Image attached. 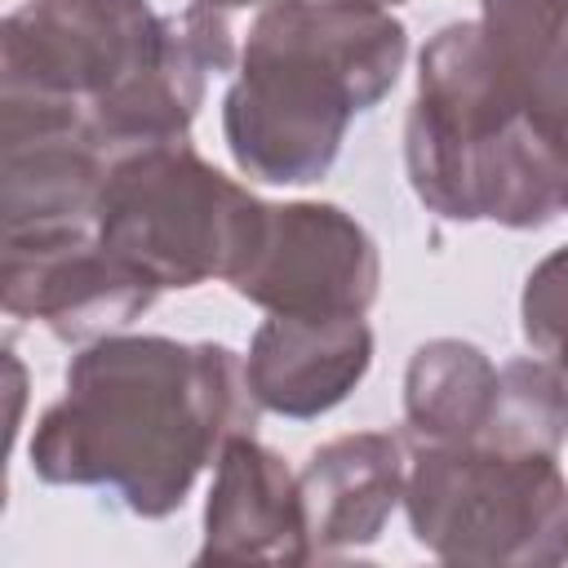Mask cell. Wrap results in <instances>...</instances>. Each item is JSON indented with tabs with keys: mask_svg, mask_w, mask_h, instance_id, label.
<instances>
[{
	"mask_svg": "<svg viewBox=\"0 0 568 568\" xmlns=\"http://www.w3.org/2000/svg\"><path fill=\"white\" fill-rule=\"evenodd\" d=\"M257 413L231 346L111 333L71 355L27 457L44 484L102 488L138 519H164L231 439L253 435Z\"/></svg>",
	"mask_w": 568,
	"mask_h": 568,
	"instance_id": "cell-1",
	"label": "cell"
},
{
	"mask_svg": "<svg viewBox=\"0 0 568 568\" xmlns=\"http://www.w3.org/2000/svg\"><path fill=\"white\" fill-rule=\"evenodd\" d=\"M408 27L373 0H275L240 49L222 98V138L235 169L271 186L320 182L355 115L399 80Z\"/></svg>",
	"mask_w": 568,
	"mask_h": 568,
	"instance_id": "cell-2",
	"label": "cell"
},
{
	"mask_svg": "<svg viewBox=\"0 0 568 568\" xmlns=\"http://www.w3.org/2000/svg\"><path fill=\"white\" fill-rule=\"evenodd\" d=\"M404 169L413 195L448 222L537 231L564 213V173L528 115V89L493 58L479 22H448L426 40Z\"/></svg>",
	"mask_w": 568,
	"mask_h": 568,
	"instance_id": "cell-3",
	"label": "cell"
},
{
	"mask_svg": "<svg viewBox=\"0 0 568 568\" xmlns=\"http://www.w3.org/2000/svg\"><path fill=\"white\" fill-rule=\"evenodd\" d=\"M262 209L191 142H160L111 160L98 195V240L160 293L200 288L235 275L257 240Z\"/></svg>",
	"mask_w": 568,
	"mask_h": 568,
	"instance_id": "cell-4",
	"label": "cell"
},
{
	"mask_svg": "<svg viewBox=\"0 0 568 568\" xmlns=\"http://www.w3.org/2000/svg\"><path fill=\"white\" fill-rule=\"evenodd\" d=\"M404 515L413 541L444 564H568V479L559 457L484 444H417Z\"/></svg>",
	"mask_w": 568,
	"mask_h": 568,
	"instance_id": "cell-5",
	"label": "cell"
},
{
	"mask_svg": "<svg viewBox=\"0 0 568 568\" xmlns=\"http://www.w3.org/2000/svg\"><path fill=\"white\" fill-rule=\"evenodd\" d=\"M164 40L151 0H27L0 27V93L62 98L84 111L120 93Z\"/></svg>",
	"mask_w": 568,
	"mask_h": 568,
	"instance_id": "cell-6",
	"label": "cell"
},
{
	"mask_svg": "<svg viewBox=\"0 0 568 568\" xmlns=\"http://www.w3.org/2000/svg\"><path fill=\"white\" fill-rule=\"evenodd\" d=\"M111 160L80 102L0 93L4 240L98 231V195Z\"/></svg>",
	"mask_w": 568,
	"mask_h": 568,
	"instance_id": "cell-7",
	"label": "cell"
},
{
	"mask_svg": "<svg viewBox=\"0 0 568 568\" xmlns=\"http://www.w3.org/2000/svg\"><path fill=\"white\" fill-rule=\"evenodd\" d=\"M226 284L266 315H368L382 257L373 235L337 204H266L257 240Z\"/></svg>",
	"mask_w": 568,
	"mask_h": 568,
	"instance_id": "cell-8",
	"label": "cell"
},
{
	"mask_svg": "<svg viewBox=\"0 0 568 568\" xmlns=\"http://www.w3.org/2000/svg\"><path fill=\"white\" fill-rule=\"evenodd\" d=\"M160 288L124 266L98 231L4 240L0 302L13 320H40L58 342L89 346L111 333H129L155 306Z\"/></svg>",
	"mask_w": 568,
	"mask_h": 568,
	"instance_id": "cell-9",
	"label": "cell"
},
{
	"mask_svg": "<svg viewBox=\"0 0 568 568\" xmlns=\"http://www.w3.org/2000/svg\"><path fill=\"white\" fill-rule=\"evenodd\" d=\"M231 67L235 31L226 13L191 0L182 13H164L160 53L120 93L89 106V120L111 155L160 142H186L191 120L204 106L209 75H222Z\"/></svg>",
	"mask_w": 568,
	"mask_h": 568,
	"instance_id": "cell-10",
	"label": "cell"
},
{
	"mask_svg": "<svg viewBox=\"0 0 568 568\" xmlns=\"http://www.w3.org/2000/svg\"><path fill=\"white\" fill-rule=\"evenodd\" d=\"M373 364L364 315H266L248 342L244 377L262 413L311 422L337 408Z\"/></svg>",
	"mask_w": 568,
	"mask_h": 568,
	"instance_id": "cell-11",
	"label": "cell"
},
{
	"mask_svg": "<svg viewBox=\"0 0 568 568\" xmlns=\"http://www.w3.org/2000/svg\"><path fill=\"white\" fill-rule=\"evenodd\" d=\"M200 564H311L297 475L253 435L222 448L204 501Z\"/></svg>",
	"mask_w": 568,
	"mask_h": 568,
	"instance_id": "cell-12",
	"label": "cell"
},
{
	"mask_svg": "<svg viewBox=\"0 0 568 568\" xmlns=\"http://www.w3.org/2000/svg\"><path fill=\"white\" fill-rule=\"evenodd\" d=\"M404 484L408 457L390 430H351L320 444L297 470L311 559L368 550L404 506Z\"/></svg>",
	"mask_w": 568,
	"mask_h": 568,
	"instance_id": "cell-13",
	"label": "cell"
},
{
	"mask_svg": "<svg viewBox=\"0 0 568 568\" xmlns=\"http://www.w3.org/2000/svg\"><path fill=\"white\" fill-rule=\"evenodd\" d=\"M497 399V364L462 337L422 342L404 368V422L413 444H470Z\"/></svg>",
	"mask_w": 568,
	"mask_h": 568,
	"instance_id": "cell-14",
	"label": "cell"
},
{
	"mask_svg": "<svg viewBox=\"0 0 568 568\" xmlns=\"http://www.w3.org/2000/svg\"><path fill=\"white\" fill-rule=\"evenodd\" d=\"M568 439V377L546 355H519L497 368V399L470 444L501 453L559 457Z\"/></svg>",
	"mask_w": 568,
	"mask_h": 568,
	"instance_id": "cell-15",
	"label": "cell"
},
{
	"mask_svg": "<svg viewBox=\"0 0 568 568\" xmlns=\"http://www.w3.org/2000/svg\"><path fill=\"white\" fill-rule=\"evenodd\" d=\"M479 31L493 58L528 89L532 71L568 31V0H479Z\"/></svg>",
	"mask_w": 568,
	"mask_h": 568,
	"instance_id": "cell-16",
	"label": "cell"
},
{
	"mask_svg": "<svg viewBox=\"0 0 568 568\" xmlns=\"http://www.w3.org/2000/svg\"><path fill=\"white\" fill-rule=\"evenodd\" d=\"M519 324L537 355L550 359L564 346L568 337V244H559L528 271L524 297H519Z\"/></svg>",
	"mask_w": 568,
	"mask_h": 568,
	"instance_id": "cell-17",
	"label": "cell"
},
{
	"mask_svg": "<svg viewBox=\"0 0 568 568\" xmlns=\"http://www.w3.org/2000/svg\"><path fill=\"white\" fill-rule=\"evenodd\" d=\"M528 115H532L537 133L546 138V146L559 160V173H564V213H568V31L546 53V62L532 71V80H528Z\"/></svg>",
	"mask_w": 568,
	"mask_h": 568,
	"instance_id": "cell-18",
	"label": "cell"
},
{
	"mask_svg": "<svg viewBox=\"0 0 568 568\" xmlns=\"http://www.w3.org/2000/svg\"><path fill=\"white\" fill-rule=\"evenodd\" d=\"M195 4H204V9H217V13H231V9H253V4H275V0H195Z\"/></svg>",
	"mask_w": 568,
	"mask_h": 568,
	"instance_id": "cell-19",
	"label": "cell"
},
{
	"mask_svg": "<svg viewBox=\"0 0 568 568\" xmlns=\"http://www.w3.org/2000/svg\"><path fill=\"white\" fill-rule=\"evenodd\" d=\"M550 359H555V364H559V373H564V377H568V337H564V346H559V351H555V355H550Z\"/></svg>",
	"mask_w": 568,
	"mask_h": 568,
	"instance_id": "cell-20",
	"label": "cell"
},
{
	"mask_svg": "<svg viewBox=\"0 0 568 568\" xmlns=\"http://www.w3.org/2000/svg\"><path fill=\"white\" fill-rule=\"evenodd\" d=\"M373 4H386V9H395V4H404V0H373Z\"/></svg>",
	"mask_w": 568,
	"mask_h": 568,
	"instance_id": "cell-21",
	"label": "cell"
}]
</instances>
